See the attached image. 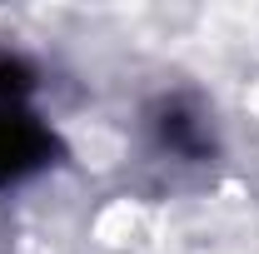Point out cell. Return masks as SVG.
Here are the masks:
<instances>
[{"mask_svg": "<svg viewBox=\"0 0 259 254\" xmlns=\"http://www.w3.org/2000/svg\"><path fill=\"white\" fill-rule=\"evenodd\" d=\"M45 159H50V135L40 130V120H30L15 105H5L0 110V185L40 170Z\"/></svg>", "mask_w": 259, "mask_h": 254, "instance_id": "cell-1", "label": "cell"}, {"mask_svg": "<svg viewBox=\"0 0 259 254\" xmlns=\"http://www.w3.org/2000/svg\"><path fill=\"white\" fill-rule=\"evenodd\" d=\"M164 145H175L180 155H204V150H209V135L199 130V120H194V115L169 110V115H164Z\"/></svg>", "mask_w": 259, "mask_h": 254, "instance_id": "cell-2", "label": "cell"}, {"mask_svg": "<svg viewBox=\"0 0 259 254\" xmlns=\"http://www.w3.org/2000/svg\"><path fill=\"white\" fill-rule=\"evenodd\" d=\"M25 90H30V65L0 55V110H5V105H15Z\"/></svg>", "mask_w": 259, "mask_h": 254, "instance_id": "cell-3", "label": "cell"}]
</instances>
